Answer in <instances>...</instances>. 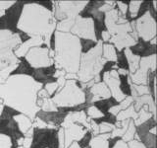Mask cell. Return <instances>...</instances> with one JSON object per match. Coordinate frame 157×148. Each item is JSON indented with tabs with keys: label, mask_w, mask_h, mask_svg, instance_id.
<instances>
[{
	"label": "cell",
	"mask_w": 157,
	"mask_h": 148,
	"mask_svg": "<svg viewBox=\"0 0 157 148\" xmlns=\"http://www.w3.org/2000/svg\"><path fill=\"white\" fill-rule=\"evenodd\" d=\"M43 84L27 73H14L0 84V99L5 108L33 120L40 111L37 106V93Z\"/></svg>",
	"instance_id": "6da1fadb"
},
{
	"label": "cell",
	"mask_w": 157,
	"mask_h": 148,
	"mask_svg": "<svg viewBox=\"0 0 157 148\" xmlns=\"http://www.w3.org/2000/svg\"><path fill=\"white\" fill-rule=\"evenodd\" d=\"M56 25L57 20L51 9L38 2H29L23 4L16 28L29 38H42L44 46L52 48L51 41Z\"/></svg>",
	"instance_id": "7a4b0ae2"
},
{
	"label": "cell",
	"mask_w": 157,
	"mask_h": 148,
	"mask_svg": "<svg viewBox=\"0 0 157 148\" xmlns=\"http://www.w3.org/2000/svg\"><path fill=\"white\" fill-rule=\"evenodd\" d=\"M54 68L66 73L77 74L82 54V43L71 33L55 31L53 34Z\"/></svg>",
	"instance_id": "3957f363"
},
{
	"label": "cell",
	"mask_w": 157,
	"mask_h": 148,
	"mask_svg": "<svg viewBox=\"0 0 157 148\" xmlns=\"http://www.w3.org/2000/svg\"><path fill=\"white\" fill-rule=\"evenodd\" d=\"M102 41L98 39V42L94 46L82 52L80 67L77 73L78 83L86 84L96 76L101 75V72L107 63L102 57Z\"/></svg>",
	"instance_id": "277c9868"
},
{
	"label": "cell",
	"mask_w": 157,
	"mask_h": 148,
	"mask_svg": "<svg viewBox=\"0 0 157 148\" xmlns=\"http://www.w3.org/2000/svg\"><path fill=\"white\" fill-rule=\"evenodd\" d=\"M51 99L58 110L77 108L86 104V93L77 80H67L64 87L58 90Z\"/></svg>",
	"instance_id": "5b68a950"
},
{
	"label": "cell",
	"mask_w": 157,
	"mask_h": 148,
	"mask_svg": "<svg viewBox=\"0 0 157 148\" xmlns=\"http://www.w3.org/2000/svg\"><path fill=\"white\" fill-rule=\"evenodd\" d=\"M23 43L21 35L7 28H0V70L20 64L15 49Z\"/></svg>",
	"instance_id": "8992f818"
},
{
	"label": "cell",
	"mask_w": 157,
	"mask_h": 148,
	"mask_svg": "<svg viewBox=\"0 0 157 148\" xmlns=\"http://www.w3.org/2000/svg\"><path fill=\"white\" fill-rule=\"evenodd\" d=\"M51 11L57 22L75 19L85 11L90 1H52Z\"/></svg>",
	"instance_id": "52a82bcc"
},
{
	"label": "cell",
	"mask_w": 157,
	"mask_h": 148,
	"mask_svg": "<svg viewBox=\"0 0 157 148\" xmlns=\"http://www.w3.org/2000/svg\"><path fill=\"white\" fill-rule=\"evenodd\" d=\"M156 71V54L155 52L146 56H141L139 69L129 75L130 81L135 85H150V75Z\"/></svg>",
	"instance_id": "ba28073f"
},
{
	"label": "cell",
	"mask_w": 157,
	"mask_h": 148,
	"mask_svg": "<svg viewBox=\"0 0 157 148\" xmlns=\"http://www.w3.org/2000/svg\"><path fill=\"white\" fill-rule=\"evenodd\" d=\"M134 23L135 31L139 39H141L144 43H149L152 39L156 38V20L150 9L146 10L141 16L134 20Z\"/></svg>",
	"instance_id": "9c48e42d"
},
{
	"label": "cell",
	"mask_w": 157,
	"mask_h": 148,
	"mask_svg": "<svg viewBox=\"0 0 157 148\" xmlns=\"http://www.w3.org/2000/svg\"><path fill=\"white\" fill-rule=\"evenodd\" d=\"M95 21L90 16H78L71 29L70 33L78 38L81 41H88L96 43L98 38L96 36Z\"/></svg>",
	"instance_id": "30bf717a"
},
{
	"label": "cell",
	"mask_w": 157,
	"mask_h": 148,
	"mask_svg": "<svg viewBox=\"0 0 157 148\" xmlns=\"http://www.w3.org/2000/svg\"><path fill=\"white\" fill-rule=\"evenodd\" d=\"M50 49L45 46L32 47L25 56V60L34 70L49 68L54 65V60L50 56Z\"/></svg>",
	"instance_id": "8fae6325"
},
{
	"label": "cell",
	"mask_w": 157,
	"mask_h": 148,
	"mask_svg": "<svg viewBox=\"0 0 157 148\" xmlns=\"http://www.w3.org/2000/svg\"><path fill=\"white\" fill-rule=\"evenodd\" d=\"M101 80L106 84L110 91L111 98L114 99L115 102L120 103L128 96L123 91L122 79L116 69L112 68L111 70L105 71L103 75H101Z\"/></svg>",
	"instance_id": "7c38bea8"
},
{
	"label": "cell",
	"mask_w": 157,
	"mask_h": 148,
	"mask_svg": "<svg viewBox=\"0 0 157 148\" xmlns=\"http://www.w3.org/2000/svg\"><path fill=\"white\" fill-rule=\"evenodd\" d=\"M57 130L48 128L41 130H34L32 148H57Z\"/></svg>",
	"instance_id": "4fadbf2b"
},
{
	"label": "cell",
	"mask_w": 157,
	"mask_h": 148,
	"mask_svg": "<svg viewBox=\"0 0 157 148\" xmlns=\"http://www.w3.org/2000/svg\"><path fill=\"white\" fill-rule=\"evenodd\" d=\"M140 39L136 31L132 33H123L112 36L109 39V43H112L115 47L116 51L118 52H121L125 48H132V47L137 46Z\"/></svg>",
	"instance_id": "5bb4252c"
},
{
	"label": "cell",
	"mask_w": 157,
	"mask_h": 148,
	"mask_svg": "<svg viewBox=\"0 0 157 148\" xmlns=\"http://www.w3.org/2000/svg\"><path fill=\"white\" fill-rule=\"evenodd\" d=\"M64 130V144L65 148H68L73 142L80 143L86 135L88 133L87 130L81 125L78 123H73V125L67 126Z\"/></svg>",
	"instance_id": "9a60e30c"
},
{
	"label": "cell",
	"mask_w": 157,
	"mask_h": 148,
	"mask_svg": "<svg viewBox=\"0 0 157 148\" xmlns=\"http://www.w3.org/2000/svg\"><path fill=\"white\" fill-rule=\"evenodd\" d=\"M41 46H44V41H43L42 38H39V37L29 38L27 41H24L16 49H15L14 53H15V56H16V57L21 60L22 58L25 57V56L27 54V52L32 47H41Z\"/></svg>",
	"instance_id": "2e32d148"
},
{
	"label": "cell",
	"mask_w": 157,
	"mask_h": 148,
	"mask_svg": "<svg viewBox=\"0 0 157 148\" xmlns=\"http://www.w3.org/2000/svg\"><path fill=\"white\" fill-rule=\"evenodd\" d=\"M67 112L63 113L62 111L59 110L58 112L55 113H43L39 111L36 113V117H40L41 120H43L47 125H51L55 128H59L61 125V122L63 121L64 117H65Z\"/></svg>",
	"instance_id": "e0dca14e"
},
{
	"label": "cell",
	"mask_w": 157,
	"mask_h": 148,
	"mask_svg": "<svg viewBox=\"0 0 157 148\" xmlns=\"http://www.w3.org/2000/svg\"><path fill=\"white\" fill-rule=\"evenodd\" d=\"M123 54H124V57L127 59L128 70H129L130 75L131 74H134L139 69L141 56L140 54L135 53L132 51V48H125L123 51Z\"/></svg>",
	"instance_id": "ac0fdd59"
},
{
	"label": "cell",
	"mask_w": 157,
	"mask_h": 148,
	"mask_svg": "<svg viewBox=\"0 0 157 148\" xmlns=\"http://www.w3.org/2000/svg\"><path fill=\"white\" fill-rule=\"evenodd\" d=\"M12 120L16 123L18 130L22 135L26 134L29 128L33 127V120L23 113H16L12 116Z\"/></svg>",
	"instance_id": "d6986e66"
},
{
	"label": "cell",
	"mask_w": 157,
	"mask_h": 148,
	"mask_svg": "<svg viewBox=\"0 0 157 148\" xmlns=\"http://www.w3.org/2000/svg\"><path fill=\"white\" fill-rule=\"evenodd\" d=\"M90 148H110V133L90 136L88 141Z\"/></svg>",
	"instance_id": "ffe728a7"
},
{
	"label": "cell",
	"mask_w": 157,
	"mask_h": 148,
	"mask_svg": "<svg viewBox=\"0 0 157 148\" xmlns=\"http://www.w3.org/2000/svg\"><path fill=\"white\" fill-rule=\"evenodd\" d=\"M102 57L106 62L117 63L118 62V53L115 47L112 43H106L102 44Z\"/></svg>",
	"instance_id": "44dd1931"
},
{
	"label": "cell",
	"mask_w": 157,
	"mask_h": 148,
	"mask_svg": "<svg viewBox=\"0 0 157 148\" xmlns=\"http://www.w3.org/2000/svg\"><path fill=\"white\" fill-rule=\"evenodd\" d=\"M127 80H128V82H129L128 84H129V86H130V91H131V95L130 96L132 98L151 94L150 86H148V85H135V84H132L130 81L129 76L127 77Z\"/></svg>",
	"instance_id": "7402d4cb"
},
{
	"label": "cell",
	"mask_w": 157,
	"mask_h": 148,
	"mask_svg": "<svg viewBox=\"0 0 157 148\" xmlns=\"http://www.w3.org/2000/svg\"><path fill=\"white\" fill-rule=\"evenodd\" d=\"M151 118H153V116L149 111V108L147 106H144L140 110L137 112V117L134 121V123L136 127H139L142 125H144L145 122L150 121Z\"/></svg>",
	"instance_id": "603a6c76"
},
{
	"label": "cell",
	"mask_w": 157,
	"mask_h": 148,
	"mask_svg": "<svg viewBox=\"0 0 157 148\" xmlns=\"http://www.w3.org/2000/svg\"><path fill=\"white\" fill-rule=\"evenodd\" d=\"M37 106L40 108V112L43 113H55L59 111L51 98L41 99V100L37 99Z\"/></svg>",
	"instance_id": "cb8c5ba5"
},
{
	"label": "cell",
	"mask_w": 157,
	"mask_h": 148,
	"mask_svg": "<svg viewBox=\"0 0 157 148\" xmlns=\"http://www.w3.org/2000/svg\"><path fill=\"white\" fill-rule=\"evenodd\" d=\"M137 117V113L136 112L134 106H131L126 110H122L118 115L115 117L116 121H126V120H132L135 121Z\"/></svg>",
	"instance_id": "d4e9b609"
},
{
	"label": "cell",
	"mask_w": 157,
	"mask_h": 148,
	"mask_svg": "<svg viewBox=\"0 0 157 148\" xmlns=\"http://www.w3.org/2000/svg\"><path fill=\"white\" fill-rule=\"evenodd\" d=\"M85 112L86 113V117L90 118V120H92V121L100 120V118L105 117L104 112L101 111L100 109L95 105H88Z\"/></svg>",
	"instance_id": "484cf974"
},
{
	"label": "cell",
	"mask_w": 157,
	"mask_h": 148,
	"mask_svg": "<svg viewBox=\"0 0 157 148\" xmlns=\"http://www.w3.org/2000/svg\"><path fill=\"white\" fill-rule=\"evenodd\" d=\"M144 4V1L140 0H131L128 4V13L130 14L131 19H136L140 13L141 5Z\"/></svg>",
	"instance_id": "4316f807"
},
{
	"label": "cell",
	"mask_w": 157,
	"mask_h": 148,
	"mask_svg": "<svg viewBox=\"0 0 157 148\" xmlns=\"http://www.w3.org/2000/svg\"><path fill=\"white\" fill-rule=\"evenodd\" d=\"M75 19H65V20H62V21L57 22L55 31L61 32V33H70L74 25V22H75Z\"/></svg>",
	"instance_id": "83f0119b"
},
{
	"label": "cell",
	"mask_w": 157,
	"mask_h": 148,
	"mask_svg": "<svg viewBox=\"0 0 157 148\" xmlns=\"http://www.w3.org/2000/svg\"><path fill=\"white\" fill-rule=\"evenodd\" d=\"M136 133V126L135 125V123H134V121L131 120L130 121V123H129V126H128L127 128V130L125 132V134L123 135V137L121 138V139L128 143L129 141L132 140L134 139V137H135V134Z\"/></svg>",
	"instance_id": "f1b7e54d"
},
{
	"label": "cell",
	"mask_w": 157,
	"mask_h": 148,
	"mask_svg": "<svg viewBox=\"0 0 157 148\" xmlns=\"http://www.w3.org/2000/svg\"><path fill=\"white\" fill-rule=\"evenodd\" d=\"M98 128H99V134H107L113 131L115 125L109 121H101L98 123Z\"/></svg>",
	"instance_id": "f546056e"
},
{
	"label": "cell",
	"mask_w": 157,
	"mask_h": 148,
	"mask_svg": "<svg viewBox=\"0 0 157 148\" xmlns=\"http://www.w3.org/2000/svg\"><path fill=\"white\" fill-rule=\"evenodd\" d=\"M14 141L7 133L0 132V148H13Z\"/></svg>",
	"instance_id": "4dcf8cb0"
},
{
	"label": "cell",
	"mask_w": 157,
	"mask_h": 148,
	"mask_svg": "<svg viewBox=\"0 0 157 148\" xmlns=\"http://www.w3.org/2000/svg\"><path fill=\"white\" fill-rule=\"evenodd\" d=\"M18 2L17 1H3L0 0V18L4 17L6 15L8 10H10L12 7H14Z\"/></svg>",
	"instance_id": "1f68e13d"
},
{
	"label": "cell",
	"mask_w": 157,
	"mask_h": 148,
	"mask_svg": "<svg viewBox=\"0 0 157 148\" xmlns=\"http://www.w3.org/2000/svg\"><path fill=\"white\" fill-rule=\"evenodd\" d=\"M43 88H44V90L47 92V94L49 96L53 97L54 95H55V93L58 91V84L55 80H54V81L43 84Z\"/></svg>",
	"instance_id": "d6a6232c"
},
{
	"label": "cell",
	"mask_w": 157,
	"mask_h": 148,
	"mask_svg": "<svg viewBox=\"0 0 157 148\" xmlns=\"http://www.w3.org/2000/svg\"><path fill=\"white\" fill-rule=\"evenodd\" d=\"M116 6L119 13L122 15V16L127 17L128 14V3L123 2V1H116Z\"/></svg>",
	"instance_id": "836d02e7"
},
{
	"label": "cell",
	"mask_w": 157,
	"mask_h": 148,
	"mask_svg": "<svg viewBox=\"0 0 157 148\" xmlns=\"http://www.w3.org/2000/svg\"><path fill=\"white\" fill-rule=\"evenodd\" d=\"M120 105L121 109L122 110H126V109H128L129 107H131L132 105V98L130 96V95H128L124 100L121 101L120 103H118Z\"/></svg>",
	"instance_id": "e575fe53"
},
{
	"label": "cell",
	"mask_w": 157,
	"mask_h": 148,
	"mask_svg": "<svg viewBox=\"0 0 157 148\" xmlns=\"http://www.w3.org/2000/svg\"><path fill=\"white\" fill-rule=\"evenodd\" d=\"M127 145H128V148H147L141 141H137L135 139L129 141L127 143Z\"/></svg>",
	"instance_id": "d590c367"
},
{
	"label": "cell",
	"mask_w": 157,
	"mask_h": 148,
	"mask_svg": "<svg viewBox=\"0 0 157 148\" xmlns=\"http://www.w3.org/2000/svg\"><path fill=\"white\" fill-rule=\"evenodd\" d=\"M121 111H122V109L119 104H115V105L111 106L109 109H108V113H109L110 115H112L113 117H116Z\"/></svg>",
	"instance_id": "8d00e7d4"
},
{
	"label": "cell",
	"mask_w": 157,
	"mask_h": 148,
	"mask_svg": "<svg viewBox=\"0 0 157 148\" xmlns=\"http://www.w3.org/2000/svg\"><path fill=\"white\" fill-rule=\"evenodd\" d=\"M100 39H101V41H102V43H108V42H109V39H110V35L109 34H108V32L106 31V30H103V31L100 33Z\"/></svg>",
	"instance_id": "74e56055"
},
{
	"label": "cell",
	"mask_w": 157,
	"mask_h": 148,
	"mask_svg": "<svg viewBox=\"0 0 157 148\" xmlns=\"http://www.w3.org/2000/svg\"><path fill=\"white\" fill-rule=\"evenodd\" d=\"M110 148H128V145L122 139H117L114 144H113V146H111Z\"/></svg>",
	"instance_id": "f35d334b"
},
{
	"label": "cell",
	"mask_w": 157,
	"mask_h": 148,
	"mask_svg": "<svg viewBox=\"0 0 157 148\" xmlns=\"http://www.w3.org/2000/svg\"><path fill=\"white\" fill-rule=\"evenodd\" d=\"M68 148H82V146H81V143H78V142H73L72 144L69 146Z\"/></svg>",
	"instance_id": "ab89813d"
},
{
	"label": "cell",
	"mask_w": 157,
	"mask_h": 148,
	"mask_svg": "<svg viewBox=\"0 0 157 148\" xmlns=\"http://www.w3.org/2000/svg\"><path fill=\"white\" fill-rule=\"evenodd\" d=\"M4 111H5V106L3 105V104H0V118L2 117Z\"/></svg>",
	"instance_id": "60d3db41"
},
{
	"label": "cell",
	"mask_w": 157,
	"mask_h": 148,
	"mask_svg": "<svg viewBox=\"0 0 157 148\" xmlns=\"http://www.w3.org/2000/svg\"><path fill=\"white\" fill-rule=\"evenodd\" d=\"M149 44H151L152 47H155V44H156V38L154 39H152L151 41L149 42Z\"/></svg>",
	"instance_id": "b9f144b4"
},
{
	"label": "cell",
	"mask_w": 157,
	"mask_h": 148,
	"mask_svg": "<svg viewBox=\"0 0 157 148\" xmlns=\"http://www.w3.org/2000/svg\"><path fill=\"white\" fill-rule=\"evenodd\" d=\"M156 3H157L156 0H154V1H152V6H153V11H154V12H156V10H157V7H156Z\"/></svg>",
	"instance_id": "7bdbcfd3"
},
{
	"label": "cell",
	"mask_w": 157,
	"mask_h": 148,
	"mask_svg": "<svg viewBox=\"0 0 157 148\" xmlns=\"http://www.w3.org/2000/svg\"><path fill=\"white\" fill-rule=\"evenodd\" d=\"M83 148H90V147H88V146H86V147H83Z\"/></svg>",
	"instance_id": "ee69618b"
},
{
	"label": "cell",
	"mask_w": 157,
	"mask_h": 148,
	"mask_svg": "<svg viewBox=\"0 0 157 148\" xmlns=\"http://www.w3.org/2000/svg\"><path fill=\"white\" fill-rule=\"evenodd\" d=\"M57 148H58V147H57Z\"/></svg>",
	"instance_id": "f6af8a7d"
}]
</instances>
